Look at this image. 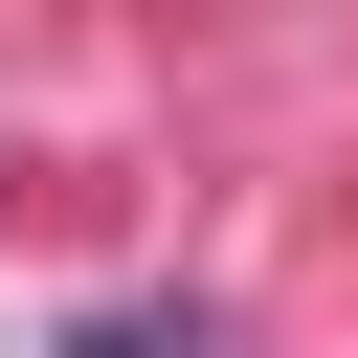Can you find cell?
Instances as JSON below:
<instances>
[{
	"mask_svg": "<svg viewBox=\"0 0 358 358\" xmlns=\"http://www.w3.org/2000/svg\"><path fill=\"white\" fill-rule=\"evenodd\" d=\"M45 358H201V313H67Z\"/></svg>",
	"mask_w": 358,
	"mask_h": 358,
	"instance_id": "obj_1",
	"label": "cell"
}]
</instances>
